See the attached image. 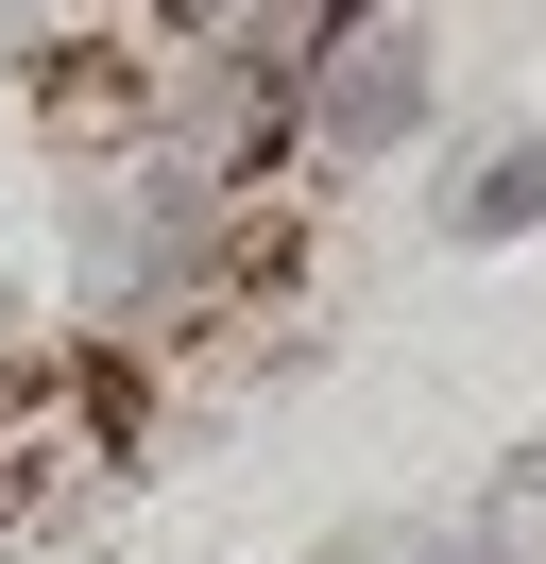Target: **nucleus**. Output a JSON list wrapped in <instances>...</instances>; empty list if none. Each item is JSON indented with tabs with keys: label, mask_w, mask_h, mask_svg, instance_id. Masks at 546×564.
<instances>
[{
	"label": "nucleus",
	"mask_w": 546,
	"mask_h": 564,
	"mask_svg": "<svg viewBox=\"0 0 546 564\" xmlns=\"http://www.w3.org/2000/svg\"><path fill=\"white\" fill-rule=\"evenodd\" d=\"M427 138V18H359V35L325 52V86H307V120H291V172H393V154Z\"/></svg>",
	"instance_id": "obj_2"
},
{
	"label": "nucleus",
	"mask_w": 546,
	"mask_h": 564,
	"mask_svg": "<svg viewBox=\"0 0 546 564\" xmlns=\"http://www.w3.org/2000/svg\"><path fill=\"white\" fill-rule=\"evenodd\" d=\"M529 223H546V138H495L444 188V240H529Z\"/></svg>",
	"instance_id": "obj_3"
},
{
	"label": "nucleus",
	"mask_w": 546,
	"mask_h": 564,
	"mask_svg": "<svg viewBox=\"0 0 546 564\" xmlns=\"http://www.w3.org/2000/svg\"><path fill=\"white\" fill-rule=\"evenodd\" d=\"M120 445H136L120 343H18V359H0V530H52Z\"/></svg>",
	"instance_id": "obj_1"
},
{
	"label": "nucleus",
	"mask_w": 546,
	"mask_h": 564,
	"mask_svg": "<svg viewBox=\"0 0 546 564\" xmlns=\"http://www.w3.org/2000/svg\"><path fill=\"white\" fill-rule=\"evenodd\" d=\"M461 530H478L495 564H546V445H512V462H495V496H478Z\"/></svg>",
	"instance_id": "obj_4"
}]
</instances>
